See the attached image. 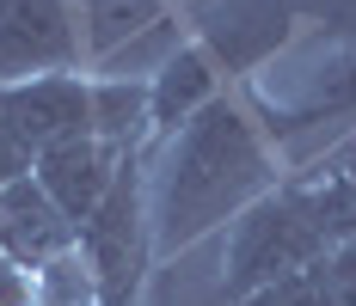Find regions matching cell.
I'll use <instances>...</instances> for the list:
<instances>
[{"label":"cell","instance_id":"6da1fadb","mask_svg":"<svg viewBox=\"0 0 356 306\" xmlns=\"http://www.w3.org/2000/svg\"><path fill=\"white\" fill-rule=\"evenodd\" d=\"M283 147L252 86L209 99L184 129L147 147V227L154 264H172L209 233H227L258 196L283 184Z\"/></svg>","mask_w":356,"mask_h":306},{"label":"cell","instance_id":"7a4b0ae2","mask_svg":"<svg viewBox=\"0 0 356 306\" xmlns=\"http://www.w3.org/2000/svg\"><path fill=\"white\" fill-rule=\"evenodd\" d=\"M325 251H332V233H325L314 184L307 178H283L270 196H258L227 227V275H221V294L227 300H246L258 288H270L283 275L320 264Z\"/></svg>","mask_w":356,"mask_h":306},{"label":"cell","instance_id":"3957f363","mask_svg":"<svg viewBox=\"0 0 356 306\" xmlns=\"http://www.w3.org/2000/svg\"><path fill=\"white\" fill-rule=\"evenodd\" d=\"M80 264L92 275L99 306H136L154 270V227H147V153H129L111 178L105 203L80 227Z\"/></svg>","mask_w":356,"mask_h":306},{"label":"cell","instance_id":"277c9868","mask_svg":"<svg viewBox=\"0 0 356 306\" xmlns=\"http://www.w3.org/2000/svg\"><path fill=\"white\" fill-rule=\"evenodd\" d=\"M37 74H86L80 0H0V86Z\"/></svg>","mask_w":356,"mask_h":306},{"label":"cell","instance_id":"5b68a950","mask_svg":"<svg viewBox=\"0 0 356 306\" xmlns=\"http://www.w3.org/2000/svg\"><path fill=\"white\" fill-rule=\"evenodd\" d=\"M6 117L19 141L31 147V160L56 141L92 135V74H37V80H13L0 86Z\"/></svg>","mask_w":356,"mask_h":306},{"label":"cell","instance_id":"8992f818","mask_svg":"<svg viewBox=\"0 0 356 306\" xmlns=\"http://www.w3.org/2000/svg\"><path fill=\"white\" fill-rule=\"evenodd\" d=\"M0 251L31 275L80 251V227L43 196V184H37L31 171L0 190Z\"/></svg>","mask_w":356,"mask_h":306},{"label":"cell","instance_id":"52a82bcc","mask_svg":"<svg viewBox=\"0 0 356 306\" xmlns=\"http://www.w3.org/2000/svg\"><path fill=\"white\" fill-rule=\"evenodd\" d=\"M123 160H129V153L105 147L99 135H74V141L43 147V153L31 160V178L43 184V196L62 208L74 227H86V221H92V208L105 203V190H111V178H117Z\"/></svg>","mask_w":356,"mask_h":306},{"label":"cell","instance_id":"ba28073f","mask_svg":"<svg viewBox=\"0 0 356 306\" xmlns=\"http://www.w3.org/2000/svg\"><path fill=\"white\" fill-rule=\"evenodd\" d=\"M92 135L117 153L154 147V92L147 80H92Z\"/></svg>","mask_w":356,"mask_h":306},{"label":"cell","instance_id":"9c48e42d","mask_svg":"<svg viewBox=\"0 0 356 306\" xmlns=\"http://www.w3.org/2000/svg\"><path fill=\"white\" fill-rule=\"evenodd\" d=\"M325 257L307 264V270H295V275H283V282H270V288H258V294H246L240 306H338L332 300V264Z\"/></svg>","mask_w":356,"mask_h":306},{"label":"cell","instance_id":"30bf717a","mask_svg":"<svg viewBox=\"0 0 356 306\" xmlns=\"http://www.w3.org/2000/svg\"><path fill=\"white\" fill-rule=\"evenodd\" d=\"M25 171H31V147L19 141L13 117H6V99H0V190H6L13 178H25Z\"/></svg>","mask_w":356,"mask_h":306},{"label":"cell","instance_id":"8fae6325","mask_svg":"<svg viewBox=\"0 0 356 306\" xmlns=\"http://www.w3.org/2000/svg\"><path fill=\"white\" fill-rule=\"evenodd\" d=\"M0 306H37V275L19 270V264H6L0 270Z\"/></svg>","mask_w":356,"mask_h":306},{"label":"cell","instance_id":"7c38bea8","mask_svg":"<svg viewBox=\"0 0 356 306\" xmlns=\"http://www.w3.org/2000/svg\"><path fill=\"white\" fill-rule=\"evenodd\" d=\"M6 264H13V257H6V251H0V270H6Z\"/></svg>","mask_w":356,"mask_h":306}]
</instances>
